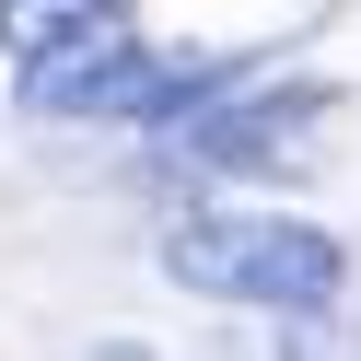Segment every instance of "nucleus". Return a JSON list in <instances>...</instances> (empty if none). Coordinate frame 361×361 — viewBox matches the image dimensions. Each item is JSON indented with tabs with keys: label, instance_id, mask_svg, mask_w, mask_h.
I'll return each instance as SVG.
<instances>
[{
	"label": "nucleus",
	"instance_id": "nucleus-1",
	"mask_svg": "<svg viewBox=\"0 0 361 361\" xmlns=\"http://www.w3.org/2000/svg\"><path fill=\"white\" fill-rule=\"evenodd\" d=\"M164 268L210 303H257V314H326L350 291V245L326 221H280V210H210V221H175Z\"/></svg>",
	"mask_w": 361,
	"mask_h": 361
}]
</instances>
